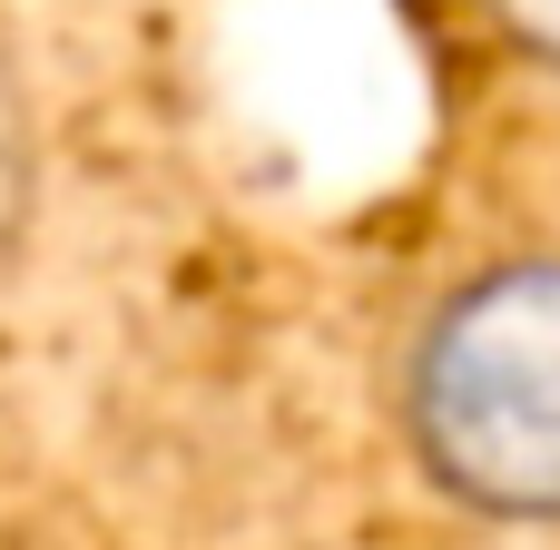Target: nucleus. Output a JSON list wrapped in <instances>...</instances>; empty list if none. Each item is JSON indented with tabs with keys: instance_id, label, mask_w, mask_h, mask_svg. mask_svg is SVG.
<instances>
[{
	"instance_id": "obj_1",
	"label": "nucleus",
	"mask_w": 560,
	"mask_h": 550,
	"mask_svg": "<svg viewBox=\"0 0 560 550\" xmlns=\"http://www.w3.org/2000/svg\"><path fill=\"white\" fill-rule=\"evenodd\" d=\"M394 423L413 472L502 531H560V256L443 285L404 344Z\"/></svg>"
},
{
	"instance_id": "obj_2",
	"label": "nucleus",
	"mask_w": 560,
	"mask_h": 550,
	"mask_svg": "<svg viewBox=\"0 0 560 550\" xmlns=\"http://www.w3.org/2000/svg\"><path fill=\"white\" fill-rule=\"evenodd\" d=\"M39 187H49V128H39V89L0 39V276L20 266L30 226H39Z\"/></svg>"
},
{
	"instance_id": "obj_3",
	"label": "nucleus",
	"mask_w": 560,
	"mask_h": 550,
	"mask_svg": "<svg viewBox=\"0 0 560 550\" xmlns=\"http://www.w3.org/2000/svg\"><path fill=\"white\" fill-rule=\"evenodd\" d=\"M472 10L492 20L502 49H522L532 69H551V79H560V0H472Z\"/></svg>"
}]
</instances>
